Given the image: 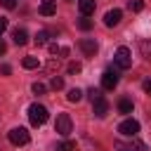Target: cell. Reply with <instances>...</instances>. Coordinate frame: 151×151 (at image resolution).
Here are the masks:
<instances>
[{
  "label": "cell",
  "mask_w": 151,
  "mask_h": 151,
  "mask_svg": "<svg viewBox=\"0 0 151 151\" xmlns=\"http://www.w3.org/2000/svg\"><path fill=\"white\" fill-rule=\"evenodd\" d=\"M113 61H116V66H118L120 71H125V68L132 66V52H130L127 47H118L116 54H113Z\"/></svg>",
  "instance_id": "cell-3"
},
{
  "label": "cell",
  "mask_w": 151,
  "mask_h": 151,
  "mask_svg": "<svg viewBox=\"0 0 151 151\" xmlns=\"http://www.w3.org/2000/svg\"><path fill=\"white\" fill-rule=\"evenodd\" d=\"M120 19H123V12H120V9H109V12L104 14V24H106L109 28L118 26V24H120Z\"/></svg>",
  "instance_id": "cell-7"
},
{
  "label": "cell",
  "mask_w": 151,
  "mask_h": 151,
  "mask_svg": "<svg viewBox=\"0 0 151 151\" xmlns=\"http://www.w3.org/2000/svg\"><path fill=\"white\" fill-rule=\"evenodd\" d=\"M5 28H7V19H0V35L5 33Z\"/></svg>",
  "instance_id": "cell-29"
},
{
  "label": "cell",
  "mask_w": 151,
  "mask_h": 151,
  "mask_svg": "<svg viewBox=\"0 0 151 151\" xmlns=\"http://www.w3.org/2000/svg\"><path fill=\"white\" fill-rule=\"evenodd\" d=\"M0 5H2L5 9H14V7L19 5V0H0Z\"/></svg>",
  "instance_id": "cell-24"
},
{
  "label": "cell",
  "mask_w": 151,
  "mask_h": 151,
  "mask_svg": "<svg viewBox=\"0 0 151 151\" xmlns=\"http://www.w3.org/2000/svg\"><path fill=\"white\" fill-rule=\"evenodd\" d=\"M118 132L125 134V137H137V132H139V123H137L134 118H125V120L118 125Z\"/></svg>",
  "instance_id": "cell-6"
},
{
  "label": "cell",
  "mask_w": 151,
  "mask_h": 151,
  "mask_svg": "<svg viewBox=\"0 0 151 151\" xmlns=\"http://www.w3.org/2000/svg\"><path fill=\"white\" fill-rule=\"evenodd\" d=\"M78 47H80L83 54H87V57H94V54H97V42H94V38H83V40L78 42Z\"/></svg>",
  "instance_id": "cell-8"
},
{
  "label": "cell",
  "mask_w": 151,
  "mask_h": 151,
  "mask_svg": "<svg viewBox=\"0 0 151 151\" xmlns=\"http://www.w3.org/2000/svg\"><path fill=\"white\" fill-rule=\"evenodd\" d=\"M87 94H90V99L94 101L97 97H101V90H94V87H90V90H87Z\"/></svg>",
  "instance_id": "cell-26"
},
{
  "label": "cell",
  "mask_w": 151,
  "mask_h": 151,
  "mask_svg": "<svg viewBox=\"0 0 151 151\" xmlns=\"http://www.w3.org/2000/svg\"><path fill=\"white\" fill-rule=\"evenodd\" d=\"M31 90H33L35 94H45V90H47V87H45L42 83H33V87H31Z\"/></svg>",
  "instance_id": "cell-25"
},
{
  "label": "cell",
  "mask_w": 151,
  "mask_h": 151,
  "mask_svg": "<svg viewBox=\"0 0 151 151\" xmlns=\"http://www.w3.org/2000/svg\"><path fill=\"white\" fill-rule=\"evenodd\" d=\"M50 54H52L54 59L68 57V47H64V45H57V42H50Z\"/></svg>",
  "instance_id": "cell-12"
},
{
  "label": "cell",
  "mask_w": 151,
  "mask_h": 151,
  "mask_svg": "<svg viewBox=\"0 0 151 151\" xmlns=\"http://www.w3.org/2000/svg\"><path fill=\"white\" fill-rule=\"evenodd\" d=\"M7 137H9V142H12L14 146H26V144L31 142V134H28L26 127H12V130L7 132Z\"/></svg>",
  "instance_id": "cell-2"
},
{
  "label": "cell",
  "mask_w": 151,
  "mask_h": 151,
  "mask_svg": "<svg viewBox=\"0 0 151 151\" xmlns=\"http://www.w3.org/2000/svg\"><path fill=\"white\" fill-rule=\"evenodd\" d=\"M73 130V123H71V116L68 113H59L57 116V123H54V132L61 134V137H68Z\"/></svg>",
  "instance_id": "cell-4"
},
{
  "label": "cell",
  "mask_w": 151,
  "mask_h": 151,
  "mask_svg": "<svg viewBox=\"0 0 151 151\" xmlns=\"http://www.w3.org/2000/svg\"><path fill=\"white\" fill-rule=\"evenodd\" d=\"M118 111H120V113H132V101L125 99V97L118 99Z\"/></svg>",
  "instance_id": "cell-15"
},
{
  "label": "cell",
  "mask_w": 151,
  "mask_h": 151,
  "mask_svg": "<svg viewBox=\"0 0 151 151\" xmlns=\"http://www.w3.org/2000/svg\"><path fill=\"white\" fill-rule=\"evenodd\" d=\"M78 28H80V31H90V28H92V19L80 17V19H78Z\"/></svg>",
  "instance_id": "cell-20"
},
{
  "label": "cell",
  "mask_w": 151,
  "mask_h": 151,
  "mask_svg": "<svg viewBox=\"0 0 151 151\" xmlns=\"http://www.w3.org/2000/svg\"><path fill=\"white\" fill-rule=\"evenodd\" d=\"M50 42V33L47 31H38V35H35V45H47Z\"/></svg>",
  "instance_id": "cell-18"
},
{
  "label": "cell",
  "mask_w": 151,
  "mask_h": 151,
  "mask_svg": "<svg viewBox=\"0 0 151 151\" xmlns=\"http://www.w3.org/2000/svg\"><path fill=\"white\" fill-rule=\"evenodd\" d=\"M12 38H14V42H17V45H26V42H28V33H26L24 28H14Z\"/></svg>",
  "instance_id": "cell-13"
},
{
  "label": "cell",
  "mask_w": 151,
  "mask_h": 151,
  "mask_svg": "<svg viewBox=\"0 0 151 151\" xmlns=\"http://www.w3.org/2000/svg\"><path fill=\"white\" fill-rule=\"evenodd\" d=\"M50 87H52V90H61V87H64V78H59V76H54V78L50 80Z\"/></svg>",
  "instance_id": "cell-22"
},
{
  "label": "cell",
  "mask_w": 151,
  "mask_h": 151,
  "mask_svg": "<svg viewBox=\"0 0 151 151\" xmlns=\"http://www.w3.org/2000/svg\"><path fill=\"white\" fill-rule=\"evenodd\" d=\"M47 116H50V113H47V109H45L42 104H31V106H28L31 125H35V127H38V125H45V123H47Z\"/></svg>",
  "instance_id": "cell-1"
},
{
  "label": "cell",
  "mask_w": 151,
  "mask_h": 151,
  "mask_svg": "<svg viewBox=\"0 0 151 151\" xmlns=\"http://www.w3.org/2000/svg\"><path fill=\"white\" fill-rule=\"evenodd\" d=\"M66 99H68V101H80V99H83V90H78V87H73V90H68V94H66Z\"/></svg>",
  "instance_id": "cell-17"
},
{
  "label": "cell",
  "mask_w": 151,
  "mask_h": 151,
  "mask_svg": "<svg viewBox=\"0 0 151 151\" xmlns=\"http://www.w3.org/2000/svg\"><path fill=\"white\" fill-rule=\"evenodd\" d=\"M142 87H144V92H146V94H151V78H146V80L142 83Z\"/></svg>",
  "instance_id": "cell-28"
},
{
  "label": "cell",
  "mask_w": 151,
  "mask_h": 151,
  "mask_svg": "<svg viewBox=\"0 0 151 151\" xmlns=\"http://www.w3.org/2000/svg\"><path fill=\"white\" fill-rule=\"evenodd\" d=\"M21 66H24V68H38V66H40V61H38V57H24Z\"/></svg>",
  "instance_id": "cell-16"
},
{
  "label": "cell",
  "mask_w": 151,
  "mask_h": 151,
  "mask_svg": "<svg viewBox=\"0 0 151 151\" xmlns=\"http://www.w3.org/2000/svg\"><path fill=\"white\" fill-rule=\"evenodd\" d=\"M38 9H40V14H42V17H52V14L57 12V0H42Z\"/></svg>",
  "instance_id": "cell-10"
},
{
  "label": "cell",
  "mask_w": 151,
  "mask_h": 151,
  "mask_svg": "<svg viewBox=\"0 0 151 151\" xmlns=\"http://www.w3.org/2000/svg\"><path fill=\"white\" fill-rule=\"evenodd\" d=\"M118 80H120V76H118V71H113V68H106V71L101 73V87H104V90H116Z\"/></svg>",
  "instance_id": "cell-5"
},
{
  "label": "cell",
  "mask_w": 151,
  "mask_h": 151,
  "mask_svg": "<svg viewBox=\"0 0 151 151\" xmlns=\"http://www.w3.org/2000/svg\"><path fill=\"white\" fill-rule=\"evenodd\" d=\"M94 7H97L94 0H78V9H80L83 17H90V14L94 12Z\"/></svg>",
  "instance_id": "cell-11"
},
{
  "label": "cell",
  "mask_w": 151,
  "mask_h": 151,
  "mask_svg": "<svg viewBox=\"0 0 151 151\" xmlns=\"http://www.w3.org/2000/svg\"><path fill=\"white\" fill-rule=\"evenodd\" d=\"M139 50H142L144 59H151V42H149V40H142V42H139Z\"/></svg>",
  "instance_id": "cell-19"
},
{
  "label": "cell",
  "mask_w": 151,
  "mask_h": 151,
  "mask_svg": "<svg viewBox=\"0 0 151 151\" xmlns=\"http://www.w3.org/2000/svg\"><path fill=\"white\" fill-rule=\"evenodd\" d=\"M127 7H130V12H142L144 9V0H130Z\"/></svg>",
  "instance_id": "cell-21"
},
{
  "label": "cell",
  "mask_w": 151,
  "mask_h": 151,
  "mask_svg": "<svg viewBox=\"0 0 151 151\" xmlns=\"http://www.w3.org/2000/svg\"><path fill=\"white\" fill-rule=\"evenodd\" d=\"M57 151H78V144L71 139H64L61 144H57Z\"/></svg>",
  "instance_id": "cell-14"
},
{
  "label": "cell",
  "mask_w": 151,
  "mask_h": 151,
  "mask_svg": "<svg viewBox=\"0 0 151 151\" xmlns=\"http://www.w3.org/2000/svg\"><path fill=\"white\" fill-rule=\"evenodd\" d=\"M5 50H7V45H5V40L0 38V54H5Z\"/></svg>",
  "instance_id": "cell-30"
},
{
  "label": "cell",
  "mask_w": 151,
  "mask_h": 151,
  "mask_svg": "<svg viewBox=\"0 0 151 151\" xmlns=\"http://www.w3.org/2000/svg\"><path fill=\"white\" fill-rule=\"evenodd\" d=\"M80 68H83V66H80V61H71V64H68V68H66V71H68V73H71V76H76V73H80Z\"/></svg>",
  "instance_id": "cell-23"
},
{
  "label": "cell",
  "mask_w": 151,
  "mask_h": 151,
  "mask_svg": "<svg viewBox=\"0 0 151 151\" xmlns=\"http://www.w3.org/2000/svg\"><path fill=\"white\" fill-rule=\"evenodd\" d=\"M92 109H94V116H97V118H104V116L109 113V101H106L104 97H97V99L92 101Z\"/></svg>",
  "instance_id": "cell-9"
},
{
  "label": "cell",
  "mask_w": 151,
  "mask_h": 151,
  "mask_svg": "<svg viewBox=\"0 0 151 151\" xmlns=\"http://www.w3.org/2000/svg\"><path fill=\"white\" fill-rule=\"evenodd\" d=\"M0 73H2V76H9V73H12V66H9V64H2V66H0Z\"/></svg>",
  "instance_id": "cell-27"
}]
</instances>
